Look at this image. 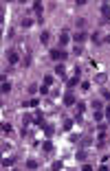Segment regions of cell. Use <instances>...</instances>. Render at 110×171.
Wrapping results in <instances>:
<instances>
[{
    "label": "cell",
    "instance_id": "obj_1",
    "mask_svg": "<svg viewBox=\"0 0 110 171\" xmlns=\"http://www.w3.org/2000/svg\"><path fill=\"white\" fill-rule=\"evenodd\" d=\"M79 75H81V68H75V75L68 79V83H66V86H68V90H73L75 86L79 83Z\"/></svg>",
    "mask_w": 110,
    "mask_h": 171
},
{
    "label": "cell",
    "instance_id": "obj_2",
    "mask_svg": "<svg viewBox=\"0 0 110 171\" xmlns=\"http://www.w3.org/2000/svg\"><path fill=\"white\" fill-rule=\"evenodd\" d=\"M66 57H68V53H66V50H57V48H55V50H51V59H55V61H57V59H66Z\"/></svg>",
    "mask_w": 110,
    "mask_h": 171
},
{
    "label": "cell",
    "instance_id": "obj_3",
    "mask_svg": "<svg viewBox=\"0 0 110 171\" xmlns=\"http://www.w3.org/2000/svg\"><path fill=\"white\" fill-rule=\"evenodd\" d=\"M77 103V101H75V94L71 90L66 92V94H64V105H66V108H73V105Z\"/></svg>",
    "mask_w": 110,
    "mask_h": 171
},
{
    "label": "cell",
    "instance_id": "obj_4",
    "mask_svg": "<svg viewBox=\"0 0 110 171\" xmlns=\"http://www.w3.org/2000/svg\"><path fill=\"white\" fill-rule=\"evenodd\" d=\"M33 123H35L37 127H46V118H44L42 112H37V114H35V121H33Z\"/></svg>",
    "mask_w": 110,
    "mask_h": 171
},
{
    "label": "cell",
    "instance_id": "obj_5",
    "mask_svg": "<svg viewBox=\"0 0 110 171\" xmlns=\"http://www.w3.org/2000/svg\"><path fill=\"white\" fill-rule=\"evenodd\" d=\"M9 64H11V66H16V64H18V59H20V55H18V50H9Z\"/></svg>",
    "mask_w": 110,
    "mask_h": 171
},
{
    "label": "cell",
    "instance_id": "obj_6",
    "mask_svg": "<svg viewBox=\"0 0 110 171\" xmlns=\"http://www.w3.org/2000/svg\"><path fill=\"white\" fill-rule=\"evenodd\" d=\"M42 9H44L42 2H33V11L37 13V20H40V22H42Z\"/></svg>",
    "mask_w": 110,
    "mask_h": 171
},
{
    "label": "cell",
    "instance_id": "obj_7",
    "mask_svg": "<svg viewBox=\"0 0 110 171\" xmlns=\"http://www.w3.org/2000/svg\"><path fill=\"white\" fill-rule=\"evenodd\" d=\"M101 15H104V20L110 18V5H108V2H104V5H101Z\"/></svg>",
    "mask_w": 110,
    "mask_h": 171
},
{
    "label": "cell",
    "instance_id": "obj_8",
    "mask_svg": "<svg viewBox=\"0 0 110 171\" xmlns=\"http://www.w3.org/2000/svg\"><path fill=\"white\" fill-rule=\"evenodd\" d=\"M68 40H71V35H68V31H62V35H60V44L62 46H66Z\"/></svg>",
    "mask_w": 110,
    "mask_h": 171
},
{
    "label": "cell",
    "instance_id": "obj_9",
    "mask_svg": "<svg viewBox=\"0 0 110 171\" xmlns=\"http://www.w3.org/2000/svg\"><path fill=\"white\" fill-rule=\"evenodd\" d=\"M42 151H44V153H51V151H53V143H51V141H44V143H42Z\"/></svg>",
    "mask_w": 110,
    "mask_h": 171
},
{
    "label": "cell",
    "instance_id": "obj_10",
    "mask_svg": "<svg viewBox=\"0 0 110 171\" xmlns=\"http://www.w3.org/2000/svg\"><path fill=\"white\" fill-rule=\"evenodd\" d=\"M86 37H88V33H86V31H77V33H75V42H84Z\"/></svg>",
    "mask_w": 110,
    "mask_h": 171
},
{
    "label": "cell",
    "instance_id": "obj_11",
    "mask_svg": "<svg viewBox=\"0 0 110 171\" xmlns=\"http://www.w3.org/2000/svg\"><path fill=\"white\" fill-rule=\"evenodd\" d=\"M55 75H57V77H64V75H66V66H64V64H57V68H55Z\"/></svg>",
    "mask_w": 110,
    "mask_h": 171
},
{
    "label": "cell",
    "instance_id": "obj_12",
    "mask_svg": "<svg viewBox=\"0 0 110 171\" xmlns=\"http://www.w3.org/2000/svg\"><path fill=\"white\" fill-rule=\"evenodd\" d=\"M97 145H99V147L106 145V132H99V134H97Z\"/></svg>",
    "mask_w": 110,
    "mask_h": 171
},
{
    "label": "cell",
    "instance_id": "obj_13",
    "mask_svg": "<svg viewBox=\"0 0 110 171\" xmlns=\"http://www.w3.org/2000/svg\"><path fill=\"white\" fill-rule=\"evenodd\" d=\"M26 169H37V160L35 158H29V160H26Z\"/></svg>",
    "mask_w": 110,
    "mask_h": 171
},
{
    "label": "cell",
    "instance_id": "obj_14",
    "mask_svg": "<svg viewBox=\"0 0 110 171\" xmlns=\"http://www.w3.org/2000/svg\"><path fill=\"white\" fill-rule=\"evenodd\" d=\"M0 90H2V94H7V92L11 90V83H9V81H2V86H0Z\"/></svg>",
    "mask_w": 110,
    "mask_h": 171
},
{
    "label": "cell",
    "instance_id": "obj_15",
    "mask_svg": "<svg viewBox=\"0 0 110 171\" xmlns=\"http://www.w3.org/2000/svg\"><path fill=\"white\" fill-rule=\"evenodd\" d=\"M73 121H75V118H64V129H66V132H68V129H73Z\"/></svg>",
    "mask_w": 110,
    "mask_h": 171
},
{
    "label": "cell",
    "instance_id": "obj_16",
    "mask_svg": "<svg viewBox=\"0 0 110 171\" xmlns=\"http://www.w3.org/2000/svg\"><path fill=\"white\" fill-rule=\"evenodd\" d=\"M37 103H40L37 99H31V101H24V103H22V105H24V108H35Z\"/></svg>",
    "mask_w": 110,
    "mask_h": 171
},
{
    "label": "cell",
    "instance_id": "obj_17",
    "mask_svg": "<svg viewBox=\"0 0 110 171\" xmlns=\"http://www.w3.org/2000/svg\"><path fill=\"white\" fill-rule=\"evenodd\" d=\"M49 40H51V35L46 33V31H44L42 35H40V42H42V44H49Z\"/></svg>",
    "mask_w": 110,
    "mask_h": 171
},
{
    "label": "cell",
    "instance_id": "obj_18",
    "mask_svg": "<svg viewBox=\"0 0 110 171\" xmlns=\"http://www.w3.org/2000/svg\"><path fill=\"white\" fill-rule=\"evenodd\" d=\"M53 132H55L53 125H46V127H44V134H46V136H53Z\"/></svg>",
    "mask_w": 110,
    "mask_h": 171
},
{
    "label": "cell",
    "instance_id": "obj_19",
    "mask_svg": "<svg viewBox=\"0 0 110 171\" xmlns=\"http://www.w3.org/2000/svg\"><path fill=\"white\" fill-rule=\"evenodd\" d=\"M31 24H33V20H31V18H22V26H24V29H29Z\"/></svg>",
    "mask_w": 110,
    "mask_h": 171
},
{
    "label": "cell",
    "instance_id": "obj_20",
    "mask_svg": "<svg viewBox=\"0 0 110 171\" xmlns=\"http://www.w3.org/2000/svg\"><path fill=\"white\" fill-rule=\"evenodd\" d=\"M2 134H9V132H11V125H9V123H2Z\"/></svg>",
    "mask_w": 110,
    "mask_h": 171
},
{
    "label": "cell",
    "instance_id": "obj_21",
    "mask_svg": "<svg viewBox=\"0 0 110 171\" xmlns=\"http://www.w3.org/2000/svg\"><path fill=\"white\" fill-rule=\"evenodd\" d=\"M62 167H64V165H62L60 160H57V162H53V165H51V169H53V171H60V169H62Z\"/></svg>",
    "mask_w": 110,
    "mask_h": 171
},
{
    "label": "cell",
    "instance_id": "obj_22",
    "mask_svg": "<svg viewBox=\"0 0 110 171\" xmlns=\"http://www.w3.org/2000/svg\"><path fill=\"white\" fill-rule=\"evenodd\" d=\"M101 97H104L106 101H110V90H108V88H104V90H101Z\"/></svg>",
    "mask_w": 110,
    "mask_h": 171
},
{
    "label": "cell",
    "instance_id": "obj_23",
    "mask_svg": "<svg viewBox=\"0 0 110 171\" xmlns=\"http://www.w3.org/2000/svg\"><path fill=\"white\" fill-rule=\"evenodd\" d=\"M53 83V75H46V77H44V86H51Z\"/></svg>",
    "mask_w": 110,
    "mask_h": 171
},
{
    "label": "cell",
    "instance_id": "obj_24",
    "mask_svg": "<svg viewBox=\"0 0 110 171\" xmlns=\"http://www.w3.org/2000/svg\"><path fill=\"white\" fill-rule=\"evenodd\" d=\"M77 110H79V114L86 110V103H84V101H77Z\"/></svg>",
    "mask_w": 110,
    "mask_h": 171
},
{
    "label": "cell",
    "instance_id": "obj_25",
    "mask_svg": "<svg viewBox=\"0 0 110 171\" xmlns=\"http://www.w3.org/2000/svg\"><path fill=\"white\" fill-rule=\"evenodd\" d=\"M101 105H104L101 101H92V110H101Z\"/></svg>",
    "mask_w": 110,
    "mask_h": 171
},
{
    "label": "cell",
    "instance_id": "obj_26",
    "mask_svg": "<svg viewBox=\"0 0 110 171\" xmlns=\"http://www.w3.org/2000/svg\"><path fill=\"white\" fill-rule=\"evenodd\" d=\"M13 165V158H7V160H2V167H11Z\"/></svg>",
    "mask_w": 110,
    "mask_h": 171
},
{
    "label": "cell",
    "instance_id": "obj_27",
    "mask_svg": "<svg viewBox=\"0 0 110 171\" xmlns=\"http://www.w3.org/2000/svg\"><path fill=\"white\" fill-rule=\"evenodd\" d=\"M29 123H31V116L24 114V116H22V125H29Z\"/></svg>",
    "mask_w": 110,
    "mask_h": 171
},
{
    "label": "cell",
    "instance_id": "obj_28",
    "mask_svg": "<svg viewBox=\"0 0 110 171\" xmlns=\"http://www.w3.org/2000/svg\"><path fill=\"white\" fill-rule=\"evenodd\" d=\"M75 158H77V160H84V158H86V151H84V149H81V151H77V156H75Z\"/></svg>",
    "mask_w": 110,
    "mask_h": 171
},
{
    "label": "cell",
    "instance_id": "obj_29",
    "mask_svg": "<svg viewBox=\"0 0 110 171\" xmlns=\"http://www.w3.org/2000/svg\"><path fill=\"white\" fill-rule=\"evenodd\" d=\"M101 118H104V114H101L99 110H95V121H101Z\"/></svg>",
    "mask_w": 110,
    "mask_h": 171
},
{
    "label": "cell",
    "instance_id": "obj_30",
    "mask_svg": "<svg viewBox=\"0 0 110 171\" xmlns=\"http://www.w3.org/2000/svg\"><path fill=\"white\" fill-rule=\"evenodd\" d=\"M35 92H37V86H35V83L29 86V94H35Z\"/></svg>",
    "mask_w": 110,
    "mask_h": 171
},
{
    "label": "cell",
    "instance_id": "obj_31",
    "mask_svg": "<svg viewBox=\"0 0 110 171\" xmlns=\"http://www.w3.org/2000/svg\"><path fill=\"white\" fill-rule=\"evenodd\" d=\"M31 66V53H26V59H24V68Z\"/></svg>",
    "mask_w": 110,
    "mask_h": 171
},
{
    "label": "cell",
    "instance_id": "obj_32",
    "mask_svg": "<svg viewBox=\"0 0 110 171\" xmlns=\"http://www.w3.org/2000/svg\"><path fill=\"white\" fill-rule=\"evenodd\" d=\"M81 90H90V81H84L81 83Z\"/></svg>",
    "mask_w": 110,
    "mask_h": 171
},
{
    "label": "cell",
    "instance_id": "obj_33",
    "mask_svg": "<svg viewBox=\"0 0 110 171\" xmlns=\"http://www.w3.org/2000/svg\"><path fill=\"white\" fill-rule=\"evenodd\" d=\"M49 92V86H40V94H46Z\"/></svg>",
    "mask_w": 110,
    "mask_h": 171
},
{
    "label": "cell",
    "instance_id": "obj_34",
    "mask_svg": "<svg viewBox=\"0 0 110 171\" xmlns=\"http://www.w3.org/2000/svg\"><path fill=\"white\" fill-rule=\"evenodd\" d=\"M104 116H106V121L110 123V108H106V114H104Z\"/></svg>",
    "mask_w": 110,
    "mask_h": 171
}]
</instances>
